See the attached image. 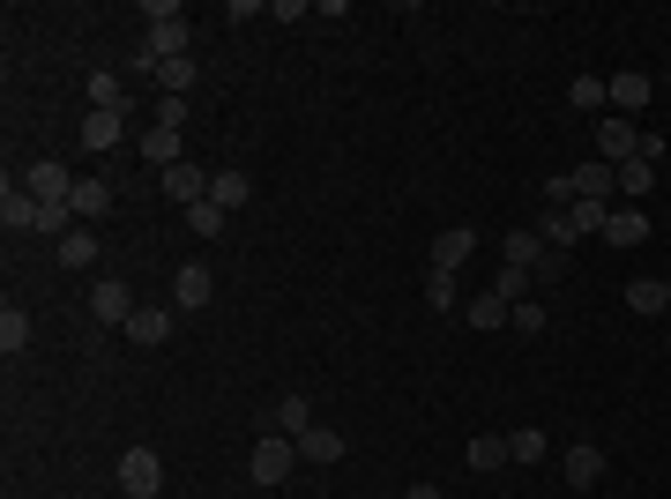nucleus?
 <instances>
[{
	"instance_id": "nucleus-1",
	"label": "nucleus",
	"mask_w": 671,
	"mask_h": 499,
	"mask_svg": "<svg viewBox=\"0 0 671 499\" xmlns=\"http://www.w3.org/2000/svg\"><path fill=\"white\" fill-rule=\"evenodd\" d=\"M142 23H150V38H142V52H150V60H157V68H165V60H187V23H179V0H150V8H142Z\"/></svg>"
},
{
	"instance_id": "nucleus-2",
	"label": "nucleus",
	"mask_w": 671,
	"mask_h": 499,
	"mask_svg": "<svg viewBox=\"0 0 671 499\" xmlns=\"http://www.w3.org/2000/svg\"><path fill=\"white\" fill-rule=\"evenodd\" d=\"M292 470H298V440H254V455H247L254 485H284Z\"/></svg>"
},
{
	"instance_id": "nucleus-3",
	"label": "nucleus",
	"mask_w": 671,
	"mask_h": 499,
	"mask_svg": "<svg viewBox=\"0 0 671 499\" xmlns=\"http://www.w3.org/2000/svg\"><path fill=\"white\" fill-rule=\"evenodd\" d=\"M120 492L127 499H157L165 492V462L150 455V448H127L120 455Z\"/></svg>"
},
{
	"instance_id": "nucleus-4",
	"label": "nucleus",
	"mask_w": 671,
	"mask_h": 499,
	"mask_svg": "<svg viewBox=\"0 0 671 499\" xmlns=\"http://www.w3.org/2000/svg\"><path fill=\"white\" fill-rule=\"evenodd\" d=\"M634 150H641V127L620 120V112H604V120H597V165H612V171H620V165L634 157Z\"/></svg>"
},
{
	"instance_id": "nucleus-5",
	"label": "nucleus",
	"mask_w": 671,
	"mask_h": 499,
	"mask_svg": "<svg viewBox=\"0 0 671 499\" xmlns=\"http://www.w3.org/2000/svg\"><path fill=\"white\" fill-rule=\"evenodd\" d=\"M90 313H97V321H113V329H127L142 306H134V292H127L120 276H97V284H90Z\"/></svg>"
},
{
	"instance_id": "nucleus-6",
	"label": "nucleus",
	"mask_w": 671,
	"mask_h": 499,
	"mask_svg": "<svg viewBox=\"0 0 671 499\" xmlns=\"http://www.w3.org/2000/svg\"><path fill=\"white\" fill-rule=\"evenodd\" d=\"M23 187H31L38 202H75V171L60 165V157H38V165H31V179H23Z\"/></svg>"
},
{
	"instance_id": "nucleus-7",
	"label": "nucleus",
	"mask_w": 671,
	"mask_h": 499,
	"mask_svg": "<svg viewBox=\"0 0 671 499\" xmlns=\"http://www.w3.org/2000/svg\"><path fill=\"white\" fill-rule=\"evenodd\" d=\"M560 470H567V485H575V492H597V485H604V448H597V440H575Z\"/></svg>"
},
{
	"instance_id": "nucleus-8",
	"label": "nucleus",
	"mask_w": 671,
	"mask_h": 499,
	"mask_svg": "<svg viewBox=\"0 0 671 499\" xmlns=\"http://www.w3.org/2000/svg\"><path fill=\"white\" fill-rule=\"evenodd\" d=\"M172 298H179V313H202V306L216 298V276L202 269V261H187V269L172 276Z\"/></svg>"
},
{
	"instance_id": "nucleus-9",
	"label": "nucleus",
	"mask_w": 671,
	"mask_h": 499,
	"mask_svg": "<svg viewBox=\"0 0 671 499\" xmlns=\"http://www.w3.org/2000/svg\"><path fill=\"white\" fill-rule=\"evenodd\" d=\"M470 253H478V231H470V224H448V231L433 239V269H440V276H456Z\"/></svg>"
},
{
	"instance_id": "nucleus-10",
	"label": "nucleus",
	"mask_w": 671,
	"mask_h": 499,
	"mask_svg": "<svg viewBox=\"0 0 671 499\" xmlns=\"http://www.w3.org/2000/svg\"><path fill=\"white\" fill-rule=\"evenodd\" d=\"M597 239H604V247H620V253H634L641 239H649V216H641V209H612Z\"/></svg>"
},
{
	"instance_id": "nucleus-11",
	"label": "nucleus",
	"mask_w": 671,
	"mask_h": 499,
	"mask_svg": "<svg viewBox=\"0 0 671 499\" xmlns=\"http://www.w3.org/2000/svg\"><path fill=\"white\" fill-rule=\"evenodd\" d=\"M210 179H216V171H202V165H187V157H179V165L165 171V194L195 209V202H210Z\"/></svg>"
},
{
	"instance_id": "nucleus-12",
	"label": "nucleus",
	"mask_w": 671,
	"mask_h": 499,
	"mask_svg": "<svg viewBox=\"0 0 671 499\" xmlns=\"http://www.w3.org/2000/svg\"><path fill=\"white\" fill-rule=\"evenodd\" d=\"M172 329H179V313H172V306H142V313L127 321V335H134L142 351H157V343H172Z\"/></svg>"
},
{
	"instance_id": "nucleus-13",
	"label": "nucleus",
	"mask_w": 671,
	"mask_h": 499,
	"mask_svg": "<svg viewBox=\"0 0 671 499\" xmlns=\"http://www.w3.org/2000/svg\"><path fill=\"white\" fill-rule=\"evenodd\" d=\"M0 224H8V231H38V194L8 179V187H0Z\"/></svg>"
},
{
	"instance_id": "nucleus-14",
	"label": "nucleus",
	"mask_w": 671,
	"mask_h": 499,
	"mask_svg": "<svg viewBox=\"0 0 671 499\" xmlns=\"http://www.w3.org/2000/svg\"><path fill=\"white\" fill-rule=\"evenodd\" d=\"M567 179H575V202H612V194H620L612 165H597V157H589V165H575Z\"/></svg>"
},
{
	"instance_id": "nucleus-15",
	"label": "nucleus",
	"mask_w": 671,
	"mask_h": 499,
	"mask_svg": "<svg viewBox=\"0 0 671 499\" xmlns=\"http://www.w3.org/2000/svg\"><path fill=\"white\" fill-rule=\"evenodd\" d=\"M462 321H470V329H507L515 306H507L501 292H478V298H462Z\"/></svg>"
},
{
	"instance_id": "nucleus-16",
	"label": "nucleus",
	"mask_w": 671,
	"mask_h": 499,
	"mask_svg": "<svg viewBox=\"0 0 671 499\" xmlns=\"http://www.w3.org/2000/svg\"><path fill=\"white\" fill-rule=\"evenodd\" d=\"M90 112H127V83L113 75V68H90Z\"/></svg>"
},
{
	"instance_id": "nucleus-17",
	"label": "nucleus",
	"mask_w": 671,
	"mask_h": 499,
	"mask_svg": "<svg viewBox=\"0 0 671 499\" xmlns=\"http://www.w3.org/2000/svg\"><path fill=\"white\" fill-rule=\"evenodd\" d=\"M120 134H127V112H90L75 142H83V150H120Z\"/></svg>"
},
{
	"instance_id": "nucleus-18",
	"label": "nucleus",
	"mask_w": 671,
	"mask_h": 499,
	"mask_svg": "<svg viewBox=\"0 0 671 499\" xmlns=\"http://www.w3.org/2000/svg\"><path fill=\"white\" fill-rule=\"evenodd\" d=\"M269 417H276V432H284V440H298V432H314V403H306L298 388H292V395H276V411H269Z\"/></svg>"
},
{
	"instance_id": "nucleus-19",
	"label": "nucleus",
	"mask_w": 671,
	"mask_h": 499,
	"mask_svg": "<svg viewBox=\"0 0 671 499\" xmlns=\"http://www.w3.org/2000/svg\"><path fill=\"white\" fill-rule=\"evenodd\" d=\"M210 202L224 209V216H232V209H247L254 202V179H247V171H216V179H210Z\"/></svg>"
},
{
	"instance_id": "nucleus-20",
	"label": "nucleus",
	"mask_w": 671,
	"mask_h": 499,
	"mask_svg": "<svg viewBox=\"0 0 671 499\" xmlns=\"http://www.w3.org/2000/svg\"><path fill=\"white\" fill-rule=\"evenodd\" d=\"M641 105H649V75H612V112H620V120H634V112H641Z\"/></svg>"
},
{
	"instance_id": "nucleus-21",
	"label": "nucleus",
	"mask_w": 671,
	"mask_h": 499,
	"mask_svg": "<svg viewBox=\"0 0 671 499\" xmlns=\"http://www.w3.org/2000/svg\"><path fill=\"white\" fill-rule=\"evenodd\" d=\"M179 150H187V134H172V127H150V134H142V157H150L157 171L179 165Z\"/></svg>"
},
{
	"instance_id": "nucleus-22",
	"label": "nucleus",
	"mask_w": 671,
	"mask_h": 499,
	"mask_svg": "<svg viewBox=\"0 0 671 499\" xmlns=\"http://www.w3.org/2000/svg\"><path fill=\"white\" fill-rule=\"evenodd\" d=\"M343 448H351V440H343V432H329V425L298 432V455H306V462H343Z\"/></svg>"
},
{
	"instance_id": "nucleus-23",
	"label": "nucleus",
	"mask_w": 671,
	"mask_h": 499,
	"mask_svg": "<svg viewBox=\"0 0 671 499\" xmlns=\"http://www.w3.org/2000/svg\"><path fill=\"white\" fill-rule=\"evenodd\" d=\"M0 351H8V358L31 351V313H23V306H0Z\"/></svg>"
},
{
	"instance_id": "nucleus-24",
	"label": "nucleus",
	"mask_w": 671,
	"mask_h": 499,
	"mask_svg": "<svg viewBox=\"0 0 671 499\" xmlns=\"http://www.w3.org/2000/svg\"><path fill=\"white\" fill-rule=\"evenodd\" d=\"M75 224H90V216H105V209H113V187H105V179H75Z\"/></svg>"
},
{
	"instance_id": "nucleus-25",
	"label": "nucleus",
	"mask_w": 671,
	"mask_h": 499,
	"mask_svg": "<svg viewBox=\"0 0 671 499\" xmlns=\"http://www.w3.org/2000/svg\"><path fill=\"white\" fill-rule=\"evenodd\" d=\"M52 261H60V269H90V261H97V239H90V224H75V231L52 247Z\"/></svg>"
},
{
	"instance_id": "nucleus-26",
	"label": "nucleus",
	"mask_w": 671,
	"mask_h": 499,
	"mask_svg": "<svg viewBox=\"0 0 671 499\" xmlns=\"http://www.w3.org/2000/svg\"><path fill=\"white\" fill-rule=\"evenodd\" d=\"M567 97H575L582 112H612V83H604V75H575V83H567Z\"/></svg>"
},
{
	"instance_id": "nucleus-27",
	"label": "nucleus",
	"mask_w": 671,
	"mask_h": 499,
	"mask_svg": "<svg viewBox=\"0 0 671 499\" xmlns=\"http://www.w3.org/2000/svg\"><path fill=\"white\" fill-rule=\"evenodd\" d=\"M612 179H620V194H627V202H641V194L657 187V165H649V157H627V165L612 171Z\"/></svg>"
},
{
	"instance_id": "nucleus-28",
	"label": "nucleus",
	"mask_w": 671,
	"mask_h": 499,
	"mask_svg": "<svg viewBox=\"0 0 671 499\" xmlns=\"http://www.w3.org/2000/svg\"><path fill=\"white\" fill-rule=\"evenodd\" d=\"M627 306H634V313H671V284L641 276V284H627Z\"/></svg>"
},
{
	"instance_id": "nucleus-29",
	"label": "nucleus",
	"mask_w": 671,
	"mask_h": 499,
	"mask_svg": "<svg viewBox=\"0 0 671 499\" xmlns=\"http://www.w3.org/2000/svg\"><path fill=\"white\" fill-rule=\"evenodd\" d=\"M195 83H202V75H195V52H187V60H165V68H157V90H165V97H187Z\"/></svg>"
},
{
	"instance_id": "nucleus-30",
	"label": "nucleus",
	"mask_w": 671,
	"mask_h": 499,
	"mask_svg": "<svg viewBox=\"0 0 671 499\" xmlns=\"http://www.w3.org/2000/svg\"><path fill=\"white\" fill-rule=\"evenodd\" d=\"M501 462H515V455H507V432H485V440H470V470H501Z\"/></svg>"
},
{
	"instance_id": "nucleus-31",
	"label": "nucleus",
	"mask_w": 671,
	"mask_h": 499,
	"mask_svg": "<svg viewBox=\"0 0 671 499\" xmlns=\"http://www.w3.org/2000/svg\"><path fill=\"white\" fill-rule=\"evenodd\" d=\"M507 455L515 462H545V432H538V425H515V432H507Z\"/></svg>"
},
{
	"instance_id": "nucleus-32",
	"label": "nucleus",
	"mask_w": 671,
	"mask_h": 499,
	"mask_svg": "<svg viewBox=\"0 0 671 499\" xmlns=\"http://www.w3.org/2000/svg\"><path fill=\"white\" fill-rule=\"evenodd\" d=\"M425 298H433V313H462L456 276H440V269H425Z\"/></svg>"
},
{
	"instance_id": "nucleus-33",
	"label": "nucleus",
	"mask_w": 671,
	"mask_h": 499,
	"mask_svg": "<svg viewBox=\"0 0 671 499\" xmlns=\"http://www.w3.org/2000/svg\"><path fill=\"white\" fill-rule=\"evenodd\" d=\"M538 239H545L552 253H567V247H575V224H567V209H545V224H538Z\"/></svg>"
},
{
	"instance_id": "nucleus-34",
	"label": "nucleus",
	"mask_w": 671,
	"mask_h": 499,
	"mask_svg": "<svg viewBox=\"0 0 671 499\" xmlns=\"http://www.w3.org/2000/svg\"><path fill=\"white\" fill-rule=\"evenodd\" d=\"M530 284H538V276H530V269H507V261H501V276H493V292H501L507 306H522V298H530Z\"/></svg>"
},
{
	"instance_id": "nucleus-35",
	"label": "nucleus",
	"mask_w": 671,
	"mask_h": 499,
	"mask_svg": "<svg viewBox=\"0 0 671 499\" xmlns=\"http://www.w3.org/2000/svg\"><path fill=\"white\" fill-rule=\"evenodd\" d=\"M604 216H612V202H575V209H567L575 239H589V231H604Z\"/></svg>"
},
{
	"instance_id": "nucleus-36",
	"label": "nucleus",
	"mask_w": 671,
	"mask_h": 499,
	"mask_svg": "<svg viewBox=\"0 0 671 499\" xmlns=\"http://www.w3.org/2000/svg\"><path fill=\"white\" fill-rule=\"evenodd\" d=\"M187 224H195V239H216V231H224V209H216V202H195V209H187Z\"/></svg>"
},
{
	"instance_id": "nucleus-37",
	"label": "nucleus",
	"mask_w": 671,
	"mask_h": 499,
	"mask_svg": "<svg viewBox=\"0 0 671 499\" xmlns=\"http://www.w3.org/2000/svg\"><path fill=\"white\" fill-rule=\"evenodd\" d=\"M507 329H522V335H545L552 321H545V306H538V298H522V306H515V321H507Z\"/></svg>"
},
{
	"instance_id": "nucleus-38",
	"label": "nucleus",
	"mask_w": 671,
	"mask_h": 499,
	"mask_svg": "<svg viewBox=\"0 0 671 499\" xmlns=\"http://www.w3.org/2000/svg\"><path fill=\"white\" fill-rule=\"evenodd\" d=\"M157 127L179 134V127H187V97H157Z\"/></svg>"
},
{
	"instance_id": "nucleus-39",
	"label": "nucleus",
	"mask_w": 671,
	"mask_h": 499,
	"mask_svg": "<svg viewBox=\"0 0 671 499\" xmlns=\"http://www.w3.org/2000/svg\"><path fill=\"white\" fill-rule=\"evenodd\" d=\"M403 499H440V492H433V485H411V492H403Z\"/></svg>"
}]
</instances>
